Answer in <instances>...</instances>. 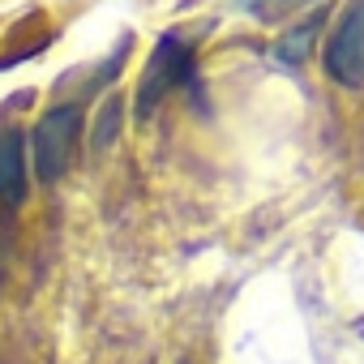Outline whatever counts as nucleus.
<instances>
[{
  "mask_svg": "<svg viewBox=\"0 0 364 364\" xmlns=\"http://www.w3.org/2000/svg\"><path fill=\"white\" fill-rule=\"evenodd\" d=\"M176 86H193V52L180 35H163L146 60L141 82H137V116L146 120Z\"/></svg>",
  "mask_w": 364,
  "mask_h": 364,
  "instance_id": "nucleus-1",
  "label": "nucleus"
},
{
  "mask_svg": "<svg viewBox=\"0 0 364 364\" xmlns=\"http://www.w3.org/2000/svg\"><path fill=\"white\" fill-rule=\"evenodd\" d=\"M317 39V22H304V26H296L291 35H283L279 39V48H274V56H283L287 65H300L304 56H309V43Z\"/></svg>",
  "mask_w": 364,
  "mask_h": 364,
  "instance_id": "nucleus-5",
  "label": "nucleus"
},
{
  "mask_svg": "<svg viewBox=\"0 0 364 364\" xmlns=\"http://www.w3.org/2000/svg\"><path fill=\"white\" fill-rule=\"evenodd\" d=\"M116 116H120V103H107L103 116H99V146L112 141V133H116Z\"/></svg>",
  "mask_w": 364,
  "mask_h": 364,
  "instance_id": "nucleus-6",
  "label": "nucleus"
},
{
  "mask_svg": "<svg viewBox=\"0 0 364 364\" xmlns=\"http://www.w3.org/2000/svg\"><path fill=\"white\" fill-rule=\"evenodd\" d=\"M0 202L22 206L26 202V133L0 129Z\"/></svg>",
  "mask_w": 364,
  "mask_h": 364,
  "instance_id": "nucleus-4",
  "label": "nucleus"
},
{
  "mask_svg": "<svg viewBox=\"0 0 364 364\" xmlns=\"http://www.w3.org/2000/svg\"><path fill=\"white\" fill-rule=\"evenodd\" d=\"M326 73L338 86H364V0H347L330 39H326Z\"/></svg>",
  "mask_w": 364,
  "mask_h": 364,
  "instance_id": "nucleus-3",
  "label": "nucleus"
},
{
  "mask_svg": "<svg viewBox=\"0 0 364 364\" xmlns=\"http://www.w3.org/2000/svg\"><path fill=\"white\" fill-rule=\"evenodd\" d=\"M77 137H82V107L77 103H60L52 107L39 129H35V167H39V180H60L77 154Z\"/></svg>",
  "mask_w": 364,
  "mask_h": 364,
  "instance_id": "nucleus-2",
  "label": "nucleus"
}]
</instances>
